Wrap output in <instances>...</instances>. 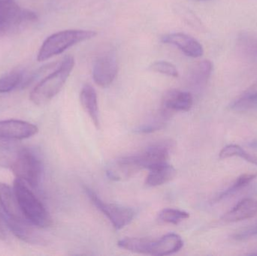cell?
<instances>
[{"instance_id":"6","label":"cell","mask_w":257,"mask_h":256,"mask_svg":"<svg viewBox=\"0 0 257 256\" xmlns=\"http://www.w3.org/2000/svg\"><path fill=\"white\" fill-rule=\"evenodd\" d=\"M37 19L34 12L21 9L13 0H0V22L9 29V33Z\"/></svg>"},{"instance_id":"24","label":"cell","mask_w":257,"mask_h":256,"mask_svg":"<svg viewBox=\"0 0 257 256\" xmlns=\"http://www.w3.org/2000/svg\"><path fill=\"white\" fill-rule=\"evenodd\" d=\"M190 217V214L184 210L178 209H163L158 214V219L165 223L178 225L180 222Z\"/></svg>"},{"instance_id":"18","label":"cell","mask_w":257,"mask_h":256,"mask_svg":"<svg viewBox=\"0 0 257 256\" xmlns=\"http://www.w3.org/2000/svg\"><path fill=\"white\" fill-rule=\"evenodd\" d=\"M80 100L84 111L87 113L96 128H99V105L96 90L90 84L83 86Z\"/></svg>"},{"instance_id":"8","label":"cell","mask_w":257,"mask_h":256,"mask_svg":"<svg viewBox=\"0 0 257 256\" xmlns=\"http://www.w3.org/2000/svg\"><path fill=\"white\" fill-rule=\"evenodd\" d=\"M117 72L118 66L114 56L111 54L101 56L93 65V81L99 87L106 88L112 84Z\"/></svg>"},{"instance_id":"29","label":"cell","mask_w":257,"mask_h":256,"mask_svg":"<svg viewBox=\"0 0 257 256\" xmlns=\"http://www.w3.org/2000/svg\"><path fill=\"white\" fill-rule=\"evenodd\" d=\"M9 33V32L7 27H6L4 24H2V23L0 22V36H3V35H6V33Z\"/></svg>"},{"instance_id":"12","label":"cell","mask_w":257,"mask_h":256,"mask_svg":"<svg viewBox=\"0 0 257 256\" xmlns=\"http://www.w3.org/2000/svg\"><path fill=\"white\" fill-rule=\"evenodd\" d=\"M193 98L191 93L178 90H171L165 93L162 101L163 110L171 112H187L191 109Z\"/></svg>"},{"instance_id":"17","label":"cell","mask_w":257,"mask_h":256,"mask_svg":"<svg viewBox=\"0 0 257 256\" xmlns=\"http://www.w3.org/2000/svg\"><path fill=\"white\" fill-rule=\"evenodd\" d=\"M213 70L209 60H202L192 66L186 76L187 84L193 88L200 89L208 82Z\"/></svg>"},{"instance_id":"2","label":"cell","mask_w":257,"mask_h":256,"mask_svg":"<svg viewBox=\"0 0 257 256\" xmlns=\"http://www.w3.org/2000/svg\"><path fill=\"white\" fill-rule=\"evenodd\" d=\"M14 191L25 219L36 228H48L52 224L51 215L27 183L20 179L14 181Z\"/></svg>"},{"instance_id":"27","label":"cell","mask_w":257,"mask_h":256,"mask_svg":"<svg viewBox=\"0 0 257 256\" xmlns=\"http://www.w3.org/2000/svg\"><path fill=\"white\" fill-rule=\"evenodd\" d=\"M240 48L247 54L257 55V36L253 33L243 32L238 37Z\"/></svg>"},{"instance_id":"30","label":"cell","mask_w":257,"mask_h":256,"mask_svg":"<svg viewBox=\"0 0 257 256\" xmlns=\"http://www.w3.org/2000/svg\"><path fill=\"white\" fill-rule=\"evenodd\" d=\"M250 147H253V148L256 149L257 150V141H253L251 144H250Z\"/></svg>"},{"instance_id":"13","label":"cell","mask_w":257,"mask_h":256,"mask_svg":"<svg viewBox=\"0 0 257 256\" xmlns=\"http://www.w3.org/2000/svg\"><path fill=\"white\" fill-rule=\"evenodd\" d=\"M136 157L143 169L151 170L168 163L169 150L165 144H154L148 147L140 154L136 155Z\"/></svg>"},{"instance_id":"16","label":"cell","mask_w":257,"mask_h":256,"mask_svg":"<svg viewBox=\"0 0 257 256\" xmlns=\"http://www.w3.org/2000/svg\"><path fill=\"white\" fill-rule=\"evenodd\" d=\"M257 213V200L244 198L233 208L222 216V220L228 222H236L253 217Z\"/></svg>"},{"instance_id":"15","label":"cell","mask_w":257,"mask_h":256,"mask_svg":"<svg viewBox=\"0 0 257 256\" xmlns=\"http://www.w3.org/2000/svg\"><path fill=\"white\" fill-rule=\"evenodd\" d=\"M184 241L181 236L175 233L163 235L157 240H153L151 255L156 256L170 255L181 250Z\"/></svg>"},{"instance_id":"19","label":"cell","mask_w":257,"mask_h":256,"mask_svg":"<svg viewBox=\"0 0 257 256\" xmlns=\"http://www.w3.org/2000/svg\"><path fill=\"white\" fill-rule=\"evenodd\" d=\"M175 168L168 162L149 170L145 183L151 187L162 186L171 181L175 177Z\"/></svg>"},{"instance_id":"5","label":"cell","mask_w":257,"mask_h":256,"mask_svg":"<svg viewBox=\"0 0 257 256\" xmlns=\"http://www.w3.org/2000/svg\"><path fill=\"white\" fill-rule=\"evenodd\" d=\"M84 191L95 207L100 210L115 229L120 230L128 225L134 219L135 210L120 204H109L102 201L92 189L85 186Z\"/></svg>"},{"instance_id":"9","label":"cell","mask_w":257,"mask_h":256,"mask_svg":"<svg viewBox=\"0 0 257 256\" xmlns=\"http://www.w3.org/2000/svg\"><path fill=\"white\" fill-rule=\"evenodd\" d=\"M143 170L136 156H124L110 162L106 174L113 181H125Z\"/></svg>"},{"instance_id":"26","label":"cell","mask_w":257,"mask_h":256,"mask_svg":"<svg viewBox=\"0 0 257 256\" xmlns=\"http://www.w3.org/2000/svg\"><path fill=\"white\" fill-rule=\"evenodd\" d=\"M169 115V113L162 109L158 116L150 120L148 123L138 128L137 132L139 133H151L162 129L166 123V117Z\"/></svg>"},{"instance_id":"14","label":"cell","mask_w":257,"mask_h":256,"mask_svg":"<svg viewBox=\"0 0 257 256\" xmlns=\"http://www.w3.org/2000/svg\"><path fill=\"white\" fill-rule=\"evenodd\" d=\"M0 208L9 217L27 221L20 208L14 189L6 183H0Z\"/></svg>"},{"instance_id":"1","label":"cell","mask_w":257,"mask_h":256,"mask_svg":"<svg viewBox=\"0 0 257 256\" xmlns=\"http://www.w3.org/2000/svg\"><path fill=\"white\" fill-rule=\"evenodd\" d=\"M75 66L72 56L65 57L57 69L42 79L30 93V100L37 105L48 103L62 90Z\"/></svg>"},{"instance_id":"25","label":"cell","mask_w":257,"mask_h":256,"mask_svg":"<svg viewBox=\"0 0 257 256\" xmlns=\"http://www.w3.org/2000/svg\"><path fill=\"white\" fill-rule=\"evenodd\" d=\"M256 174H245L240 176V177L235 180V183H234L232 186H229L228 189L222 192L221 193L218 195L217 199V201H220V200L227 198V197H229L230 195L236 193L240 189L245 187L250 182L253 181V180L256 178Z\"/></svg>"},{"instance_id":"3","label":"cell","mask_w":257,"mask_h":256,"mask_svg":"<svg viewBox=\"0 0 257 256\" xmlns=\"http://www.w3.org/2000/svg\"><path fill=\"white\" fill-rule=\"evenodd\" d=\"M96 35V32L86 30H68L54 33L42 44L38 54V60L42 62L48 60L76 44L93 39Z\"/></svg>"},{"instance_id":"28","label":"cell","mask_w":257,"mask_h":256,"mask_svg":"<svg viewBox=\"0 0 257 256\" xmlns=\"http://www.w3.org/2000/svg\"><path fill=\"white\" fill-rule=\"evenodd\" d=\"M149 69L152 72L167 75V76L172 77V78H178L179 75L176 66L169 62H155L149 66Z\"/></svg>"},{"instance_id":"23","label":"cell","mask_w":257,"mask_h":256,"mask_svg":"<svg viewBox=\"0 0 257 256\" xmlns=\"http://www.w3.org/2000/svg\"><path fill=\"white\" fill-rule=\"evenodd\" d=\"M24 74L20 71L11 72L0 78V93H9L22 84Z\"/></svg>"},{"instance_id":"7","label":"cell","mask_w":257,"mask_h":256,"mask_svg":"<svg viewBox=\"0 0 257 256\" xmlns=\"http://www.w3.org/2000/svg\"><path fill=\"white\" fill-rule=\"evenodd\" d=\"M39 132L36 125L20 120H0V141H18L31 138Z\"/></svg>"},{"instance_id":"11","label":"cell","mask_w":257,"mask_h":256,"mask_svg":"<svg viewBox=\"0 0 257 256\" xmlns=\"http://www.w3.org/2000/svg\"><path fill=\"white\" fill-rule=\"evenodd\" d=\"M0 216L6 230H9L15 237L28 243H36L39 242V236L33 229V227L35 226L30 222L9 217L3 213L1 208Z\"/></svg>"},{"instance_id":"4","label":"cell","mask_w":257,"mask_h":256,"mask_svg":"<svg viewBox=\"0 0 257 256\" xmlns=\"http://www.w3.org/2000/svg\"><path fill=\"white\" fill-rule=\"evenodd\" d=\"M9 168L16 178L36 188L40 184L43 174V165L39 158L29 149H21L12 159Z\"/></svg>"},{"instance_id":"10","label":"cell","mask_w":257,"mask_h":256,"mask_svg":"<svg viewBox=\"0 0 257 256\" xmlns=\"http://www.w3.org/2000/svg\"><path fill=\"white\" fill-rule=\"evenodd\" d=\"M165 44L174 45L185 55L193 58H199L203 55L204 50L202 45L194 38L182 33H170L161 38Z\"/></svg>"},{"instance_id":"20","label":"cell","mask_w":257,"mask_h":256,"mask_svg":"<svg viewBox=\"0 0 257 256\" xmlns=\"http://www.w3.org/2000/svg\"><path fill=\"white\" fill-rule=\"evenodd\" d=\"M153 239L146 237H127L119 240V247L136 253L151 255Z\"/></svg>"},{"instance_id":"21","label":"cell","mask_w":257,"mask_h":256,"mask_svg":"<svg viewBox=\"0 0 257 256\" xmlns=\"http://www.w3.org/2000/svg\"><path fill=\"white\" fill-rule=\"evenodd\" d=\"M229 108L232 111H243L257 108V91H247L232 101L229 105Z\"/></svg>"},{"instance_id":"22","label":"cell","mask_w":257,"mask_h":256,"mask_svg":"<svg viewBox=\"0 0 257 256\" xmlns=\"http://www.w3.org/2000/svg\"><path fill=\"white\" fill-rule=\"evenodd\" d=\"M219 156H220V159H221L237 156V157L241 158V159H244V160L253 164V165H257V157L247 153L242 147L237 145V144L226 145V147L222 149Z\"/></svg>"},{"instance_id":"31","label":"cell","mask_w":257,"mask_h":256,"mask_svg":"<svg viewBox=\"0 0 257 256\" xmlns=\"http://www.w3.org/2000/svg\"><path fill=\"white\" fill-rule=\"evenodd\" d=\"M197 1H206V0H197Z\"/></svg>"}]
</instances>
